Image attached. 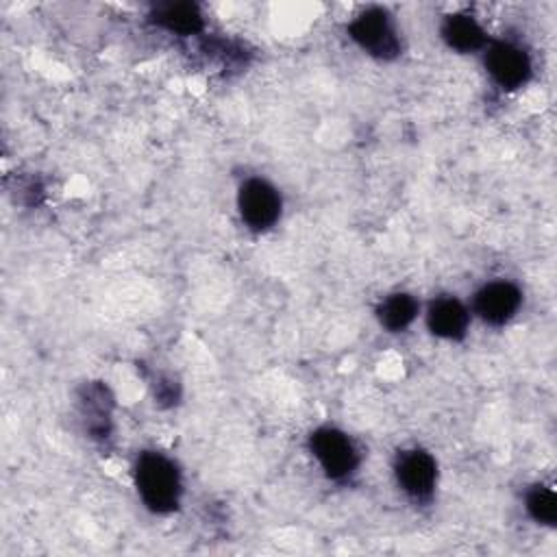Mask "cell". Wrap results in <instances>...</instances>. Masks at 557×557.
Returning <instances> with one entry per match:
<instances>
[{
  "label": "cell",
  "instance_id": "9",
  "mask_svg": "<svg viewBox=\"0 0 557 557\" xmlns=\"http://www.w3.org/2000/svg\"><path fill=\"white\" fill-rule=\"evenodd\" d=\"M442 39L457 52H476L485 46L487 35L472 15L453 13L442 22Z\"/></svg>",
  "mask_w": 557,
  "mask_h": 557
},
{
  "label": "cell",
  "instance_id": "2",
  "mask_svg": "<svg viewBox=\"0 0 557 557\" xmlns=\"http://www.w3.org/2000/svg\"><path fill=\"white\" fill-rule=\"evenodd\" d=\"M352 41L376 59H394L400 52V39L387 11L370 7L361 11L348 26Z\"/></svg>",
  "mask_w": 557,
  "mask_h": 557
},
{
  "label": "cell",
  "instance_id": "1",
  "mask_svg": "<svg viewBox=\"0 0 557 557\" xmlns=\"http://www.w3.org/2000/svg\"><path fill=\"white\" fill-rule=\"evenodd\" d=\"M135 483L148 509L168 513L178 505L181 476L176 466L161 453L139 455L135 463Z\"/></svg>",
  "mask_w": 557,
  "mask_h": 557
},
{
  "label": "cell",
  "instance_id": "7",
  "mask_svg": "<svg viewBox=\"0 0 557 557\" xmlns=\"http://www.w3.org/2000/svg\"><path fill=\"white\" fill-rule=\"evenodd\" d=\"M522 302L520 289L509 281H492L474 294V311L487 324L509 322Z\"/></svg>",
  "mask_w": 557,
  "mask_h": 557
},
{
  "label": "cell",
  "instance_id": "5",
  "mask_svg": "<svg viewBox=\"0 0 557 557\" xmlns=\"http://www.w3.org/2000/svg\"><path fill=\"white\" fill-rule=\"evenodd\" d=\"M485 67L503 89H518L531 76L529 54L511 41H494L485 48Z\"/></svg>",
  "mask_w": 557,
  "mask_h": 557
},
{
  "label": "cell",
  "instance_id": "11",
  "mask_svg": "<svg viewBox=\"0 0 557 557\" xmlns=\"http://www.w3.org/2000/svg\"><path fill=\"white\" fill-rule=\"evenodd\" d=\"M416 313H418V302L409 294H392L376 309L379 322L394 333L405 331L413 322Z\"/></svg>",
  "mask_w": 557,
  "mask_h": 557
},
{
  "label": "cell",
  "instance_id": "4",
  "mask_svg": "<svg viewBox=\"0 0 557 557\" xmlns=\"http://www.w3.org/2000/svg\"><path fill=\"white\" fill-rule=\"evenodd\" d=\"M237 209L242 220L252 231L270 228L281 215V196L263 178H248L237 194Z\"/></svg>",
  "mask_w": 557,
  "mask_h": 557
},
{
  "label": "cell",
  "instance_id": "10",
  "mask_svg": "<svg viewBox=\"0 0 557 557\" xmlns=\"http://www.w3.org/2000/svg\"><path fill=\"white\" fill-rule=\"evenodd\" d=\"M154 22L176 35H196L205 28L202 13L191 2H168L159 4L154 11Z\"/></svg>",
  "mask_w": 557,
  "mask_h": 557
},
{
  "label": "cell",
  "instance_id": "12",
  "mask_svg": "<svg viewBox=\"0 0 557 557\" xmlns=\"http://www.w3.org/2000/svg\"><path fill=\"white\" fill-rule=\"evenodd\" d=\"M527 511L540 524H548V527L555 524V520H557V498H555V492L544 487V485H535L533 490H529V494H527Z\"/></svg>",
  "mask_w": 557,
  "mask_h": 557
},
{
  "label": "cell",
  "instance_id": "6",
  "mask_svg": "<svg viewBox=\"0 0 557 557\" xmlns=\"http://www.w3.org/2000/svg\"><path fill=\"white\" fill-rule=\"evenodd\" d=\"M396 481L413 500H429L437 481L435 459L424 450H405L396 459Z\"/></svg>",
  "mask_w": 557,
  "mask_h": 557
},
{
  "label": "cell",
  "instance_id": "8",
  "mask_svg": "<svg viewBox=\"0 0 557 557\" xmlns=\"http://www.w3.org/2000/svg\"><path fill=\"white\" fill-rule=\"evenodd\" d=\"M426 324L437 337L461 339L468 329V311L457 298L442 296L431 302L426 311Z\"/></svg>",
  "mask_w": 557,
  "mask_h": 557
},
{
  "label": "cell",
  "instance_id": "3",
  "mask_svg": "<svg viewBox=\"0 0 557 557\" xmlns=\"http://www.w3.org/2000/svg\"><path fill=\"white\" fill-rule=\"evenodd\" d=\"M309 448L329 479H346L359 463V455L350 437L331 426L313 431L309 437Z\"/></svg>",
  "mask_w": 557,
  "mask_h": 557
}]
</instances>
